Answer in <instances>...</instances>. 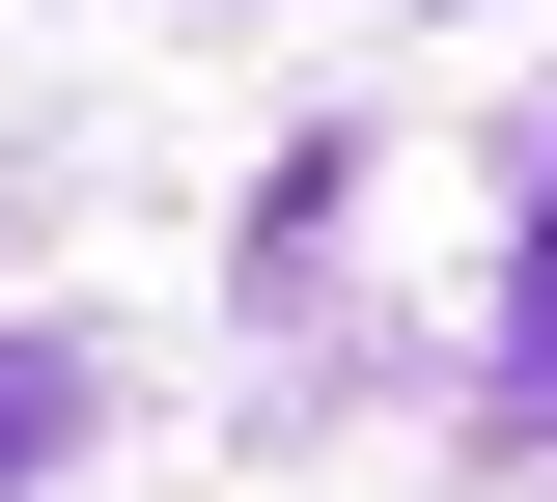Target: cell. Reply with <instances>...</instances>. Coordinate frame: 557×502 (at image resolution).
Segmentation results:
<instances>
[{"label": "cell", "mask_w": 557, "mask_h": 502, "mask_svg": "<svg viewBox=\"0 0 557 502\" xmlns=\"http://www.w3.org/2000/svg\"><path fill=\"white\" fill-rule=\"evenodd\" d=\"M57 446H84V363H57V335H0V475H57Z\"/></svg>", "instance_id": "6da1fadb"}, {"label": "cell", "mask_w": 557, "mask_h": 502, "mask_svg": "<svg viewBox=\"0 0 557 502\" xmlns=\"http://www.w3.org/2000/svg\"><path fill=\"white\" fill-rule=\"evenodd\" d=\"M502 363H530V391H557V335H502Z\"/></svg>", "instance_id": "7a4b0ae2"}]
</instances>
